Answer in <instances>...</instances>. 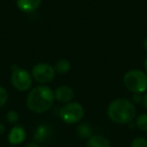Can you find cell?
Listing matches in <instances>:
<instances>
[{
  "instance_id": "cell-1",
  "label": "cell",
  "mask_w": 147,
  "mask_h": 147,
  "mask_svg": "<svg viewBox=\"0 0 147 147\" xmlns=\"http://www.w3.org/2000/svg\"><path fill=\"white\" fill-rule=\"evenodd\" d=\"M55 102L53 91L47 86H37L29 92L26 98V105L33 113L41 114L51 108Z\"/></svg>"
},
{
  "instance_id": "cell-2",
  "label": "cell",
  "mask_w": 147,
  "mask_h": 147,
  "mask_svg": "<svg viewBox=\"0 0 147 147\" xmlns=\"http://www.w3.org/2000/svg\"><path fill=\"white\" fill-rule=\"evenodd\" d=\"M108 117L116 124H129L136 118V108L128 99H116L108 107Z\"/></svg>"
},
{
  "instance_id": "cell-3",
  "label": "cell",
  "mask_w": 147,
  "mask_h": 147,
  "mask_svg": "<svg viewBox=\"0 0 147 147\" xmlns=\"http://www.w3.org/2000/svg\"><path fill=\"white\" fill-rule=\"evenodd\" d=\"M123 83L134 94H142L147 90V74L140 69H130L125 74Z\"/></svg>"
},
{
  "instance_id": "cell-4",
  "label": "cell",
  "mask_w": 147,
  "mask_h": 147,
  "mask_svg": "<svg viewBox=\"0 0 147 147\" xmlns=\"http://www.w3.org/2000/svg\"><path fill=\"white\" fill-rule=\"evenodd\" d=\"M59 117L67 124H76L84 117V108L78 102H69L61 108Z\"/></svg>"
},
{
  "instance_id": "cell-5",
  "label": "cell",
  "mask_w": 147,
  "mask_h": 147,
  "mask_svg": "<svg viewBox=\"0 0 147 147\" xmlns=\"http://www.w3.org/2000/svg\"><path fill=\"white\" fill-rule=\"evenodd\" d=\"M32 80L31 74H29L26 69H20V67H16L15 69H13L10 77L13 88L20 92L30 90V88L32 87Z\"/></svg>"
},
{
  "instance_id": "cell-6",
  "label": "cell",
  "mask_w": 147,
  "mask_h": 147,
  "mask_svg": "<svg viewBox=\"0 0 147 147\" xmlns=\"http://www.w3.org/2000/svg\"><path fill=\"white\" fill-rule=\"evenodd\" d=\"M31 76L35 82L39 84H47L53 81L55 77V71L49 63H38L31 69Z\"/></svg>"
},
{
  "instance_id": "cell-7",
  "label": "cell",
  "mask_w": 147,
  "mask_h": 147,
  "mask_svg": "<svg viewBox=\"0 0 147 147\" xmlns=\"http://www.w3.org/2000/svg\"><path fill=\"white\" fill-rule=\"evenodd\" d=\"M55 94V100H57L59 103H69L71 102V100L75 97V92L69 86H59V88L55 89L53 92Z\"/></svg>"
},
{
  "instance_id": "cell-8",
  "label": "cell",
  "mask_w": 147,
  "mask_h": 147,
  "mask_svg": "<svg viewBox=\"0 0 147 147\" xmlns=\"http://www.w3.org/2000/svg\"><path fill=\"white\" fill-rule=\"evenodd\" d=\"M25 137L26 133L24 128L20 125H15L8 134V142L11 145H18L25 140Z\"/></svg>"
},
{
  "instance_id": "cell-9",
  "label": "cell",
  "mask_w": 147,
  "mask_h": 147,
  "mask_svg": "<svg viewBox=\"0 0 147 147\" xmlns=\"http://www.w3.org/2000/svg\"><path fill=\"white\" fill-rule=\"evenodd\" d=\"M42 0H16V6L24 13H32L38 9Z\"/></svg>"
},
{
  "instance_id": "cell-10",
  "label": "cell",
  "mask_w": 147,
  "mask_h": 147,
  "mask_svg": "<svg viewBox=\"0 0 147 147\" xmlns=\"http://www.w3.org/2000/svg\"><path fill=\"white\" fill-rule=\"evenodd\" d=\"M87 147H111V143L105 136L92 135L87 141Z\"/></svg>"
},
{
  "instance_id": "cell-11",
  "label": "cell",
  "mask_w": 147,
  "mask_h": 147,
  "mask_svg": "<svg viewBox=\"0 0 147 147\" xmlns=\"http://www.w3.org/2000/svg\"><path fill=\"white\" fill-rule=\"evenodd\" d=\"M71 65V63H69L67 59H59V61H55V65H53V69H55V73L59 74V75H65L69 71Z\"/></svg>"
},
{
  "instance_id": "cell-12",
  "label": "cell",
  "mask_w": 147,
  "mask_h": 147,
  "mask_svg": "<svg viewBox=\"0 0 147 147\" xmlns=\"http://www.w3.org/2000/svg\"><path fill=\"white\" fill-rule=\"evenodd\" d=\"M78 135L81 137V138L84 139H89L91 136H92V127L90 126L87 123H84V124H81L80 126L78 127Z\"/></svg>"
},
{
  "instance_id": "cell-13",
  "label": "cell",
  "mask_w": 147,
  "mask_h": 147,
  "mask_svg": "<svg viewBox=\"0 0 147 147\" xmlns=\"http://www.w3.org/2000/svg\"><path fill=\"white\" fill-rule=\"evenodd\" d=\"M135 123H136V126L138 127V129H140L141 131L147 132V114L146 113L138 115V116L135 118Z\"/></svg>"
},
{
  "instance_id": "cell-14",
  "label": "cell",
  "mask_w": 147,
  "mask_h": 147,
  "mask_svg": "<svg viewBox=\"0 0 147 147\" xmlns=\"http://www.w3.org/2000/svg\"><path fill=\"white\" fill-rule=\"evenodd\" d=\"M47 135H49V129H47V127L40 126L38 127L36 133H35V140L37 142H41V141H43L47 138Z\"/></svg>"
},
{
  "instance_id": "cell-15",
  "label": "cell",
  "mask_w": 147,
  "mask_h": 147,
  "mask_svg": "<svg viewBox=\"0 0 147 147\" xmlns=\"http://www.w3.org/2000/svg\"><path fill=\"white\" fill-rule=\"evenodd\" d=\"M7 101H8V93L6 89L0 86V108H2L7 103Z\"/></svg>"
},
{
  "instance_id": "cell-16",
  "label": "cell",
  "mask_w": 147,
  "mask_h": 147,
  "mask_svg": "<svg viewBox=\"0 0 147 147\" xmlns=\"http://www.w3.org/2000/svg\"><path fill=\"white\" fill-rule=\"evenodd\" d=\"M130 147H147V140L143 137H136L131 142Z\"/></svg>"
},
{
  "instance_id": "cell-17",
  "label": "cell",
  "mask_w": 147,
  "mask_h": 147,
  "mask_svg": "<svg viewBox=\"0 0 147 147\" xmlns=\"http://www.w3.org/2000/svg\"><path fill=\"white\" fill-rule=\"evenodd\" d=\"M19 115L17 114V112L15 111H9L6 114V120L8 121L10 124H15V123L18 122Z\"/></svg>"
},
{
  "instance_id": "cell-18",
  "label": "cell",
  "mask_w": 147,
  "mask_h": 147,
  "mask_svg": "<svg viewBox=\"0 0 147 147\" xmlns=\"http://www.w3.org/2000/svg\"><path fill=\"white\" fill-rule=\"evenodd\" d=\"M142 102V96H141V94H134L132 97V103L134 104V103H140Z\"/></svg>"
},
{
  "instance_id": "cell-19",
  "label": "cell",
  "mask_w": 147,
  "mask_h": 147,
  "mask_svg": "<svg viewBox=\"0 0 147 147\" xmlns=\"http://www.w3.org/2000/svg\"><path fill=\"white\" fill-rule=\"evenodd\" d=\"M142 104H143V107L147 109V93L142 96Z\"/></svg>"
},
{
  "instance_id": "cell-20",
  "label": "cell",
  "mask_w": 147,
  "mask_h": 147,
  "mask_svg": "<svg viewBox=\"0 0 147 147\" xmlns=\"http://www.w3.org/2000/svg\"><path fill=\"white\" fill-rule=\"evenodd\" d=\"M26 147H40L39 146L37 143H35V142H30V143H28V144L26 145Z\"/></svg>"
},
{
  "instance_id": "cell-21",
  "label": "cell",
  "mask_w": 147,
  "mask_h": 147,
  "mask_svg": "<svg viewBox=\"0 0 147 147\" xmlns=\"http://www.w3.org/2000/svg\"><path fill=\"white\" fill-rule=\"evenodd\" d=\"M4 132H5V126L2 123H0V135H2Z\"/></svg>"
},
{
  "instance_id": "cell-22",
  "label": "cell",
  "mask_w": 147,
  "mask_h": 147,
  "mask_svg": "<svg viewBox=\"0 0 147 147\" xmlns=\"http://www.w3.org/2000/svg\"><path fill=\"white\" fill-rule=\"evenodd\" d=\"M143 47H144L145 51H147V37L144 39V41H143Z\"/></svg>"
},
{
  "instance_id": "cell-23",
  "label": "cell",
  "mask_w": 147,
  "mask_h": 147,
  "mask_svg": "<svg viewBox=\"0 0 147 147\" xmlns=\"http://www.w3.org/2000/svg\"><path fill=\"white\" fill-rule=\"evenodd\" d=\"M144 69H145V71H146V74H147V57L144 61Z\"/></svg>"
}]
</instances>
